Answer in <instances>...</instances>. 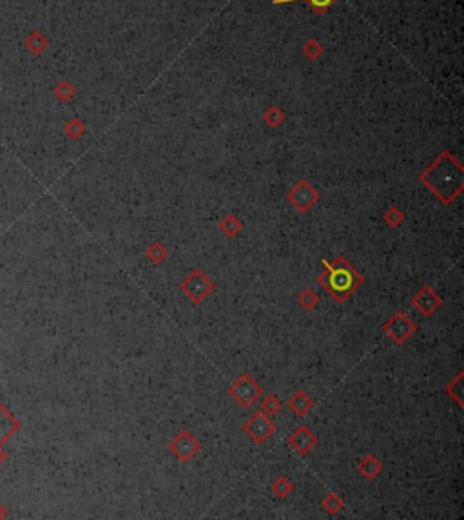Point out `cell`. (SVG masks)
<instances>
[{
  "instance_id": "cell-1",
  "label": "cell",
  "mask_w": 464,
  "mask_h": 520,
  "mask_svg": "<svg viewBox=\"0 0 464 520\" xmlns=\"http://www.w3.org/2000/svg\"><path fill=\"white\" fill-rule=\"evenodd\" d=\"M419 182L428 189L442 205H451L464 191V169L457 156L442 151L432 164L419 174Z\"/></svg>"
},
{
  "instance_id": "cell-2",
  "label": "cell",
  "mask_w": 464,
  "mask_h": 520,
  "mask_svg": "<svg viewBox=\"0 0 464 520\" xmlns=\"http://www.w3.org/2000/svg\"><path fill=\"white\" fill-rule=\"evenodd\" d=\"M316 283L323 287L334 301L345 303L365 283V277L350 259L338 256L334 259H323V272L316 277Z\"/></svg>"
},
{
  "instance_id": "cell-3",
  "label": "cell",
  "mask_w": 464,
  "mask_h": 520,
  "mask_svg": "<svg viewBox=\"0 0 464 520\" xmlns=\"http://www.w3.org/2000/svg\"><path fill=\"white\" fill-rule=\"evenodd\" d=\"M180 290L189 301L194 303V305H200L209 296H212V292L216 290V283L201 268H192L180 283Z\"/></svg>"
},
{
  "instance_id": "cell-4",
  "label": "cell",
  "mask_w": 464,
  "mask_h": 520,
  "mask_svg": "<svg viewBox=\"0 0 464 520\" xmlns=\"http://www.w3.org/2000/svg\"><path fill=\"white\" fill-rule=\"evenodd\" d=\"M261 393H263V387L250 374H241L229 387V396L243 408L254 405L256 400L261 397Z\"/></svg>"
},
{
  "instance_id": "cell-5",
  "label": "cell",
  "mask_w": 464,
  "mask_h": 520,
  "mask_svg": "<svg viewBox=\"0 0 464 520\" xmlns=\"http://www.w3.org/2000/svg\"><path fill=\"white\" fill-rule=\"evenodd\" d=\"M383 332L392 339L396 345H405L417 333V325L406 312L398 310L383 323Z\"/></svg>"
},
{
  "instance_id": "cell-6",
  "label": "cell",
  "mask_w": 464,
  "mask_h": 520,
  "mask_svg": "<svg viewBox=\"0 0 464 520\" xmlns=\"http://www.w3.org/2000/svg\"><path fill=\"white\" fill-rule=\"evenodd\" d=\"M319 200H321L319 191L308 180H299L287 192V201L301 214L310 212L319 203Z\"/></svg>"
},
{
  "instance_id": "cell-7",
  "label": "cell",
  "mask_w": 464,
  "mask_h": 520,
  "mask_svg": "<svg viewBox=\"0 0 464 520\" xmlns=\"http://www.w3.org/2000/svg\"><path fill=\"white\" fill-rule=\"evenodd\" d=\"M241 431H243L252 442H256V445H265V442L276 433V423H274L270 415L263 414V412L259 410V412H256V414H252L247 419L245 423H243V426H241Z\"/></svg>"
},
{
  "instance_id": "cell-8",
  "label": "cell",
  "mask_w": 464,
  "mask_h": 520,
  "mask_svg": "<svg viewBox=\"0 0 464 520\" xmlns=\"http://www.w3.org/2000/svg\"><path fill=\"white\" fill-rule=\"evenodd\" d=\"M169 452L178 458L180 463L187 464L192 458L198 457V454L201 452V442L192 431L183 430L169 440Z\"/></svg>"
},
{
  "instance_id": "cell-9",
  "label": "cell",
  "mask_w": 464,
  "mask_h": 520,
  "mask_svg": "<svg viewBox=\"0 0 464 520\" xmlns=\"http://www.w3.org/2000/svg\"><path fill=\"white\" fill-rule=\"evenodd\" d=\"M412 307L419 312L421 316L432 317L433 314L442 307V298L433 290V287L423 284V287L412 296Z\"/></svg>"
},
{
  "instance_id": "cell-10",
  "label": "cell",
  "mask_w": 464,
  "mask_h": 520,
  "mask_svg": "<svg viewBox=\"0 0 464 520\" xmlns=\"http://www.w3.org/2000/svg\"><path fill=\"white\" fill-rule=\"evenodd\" d=\"M289 446L294 449L299 457H307L317 446V435L308 426H299L289 437Z\"/></svg>"
},
{
  "instance_id": "cell-11",
  "label": "cell",
  "mask_w": 464,
  "mask_h": 520,
  "mask_svg": "<svg viewBox=\"0 0 464 520\" xmlns=\"http://www.w3.org/2000/svg\"><path fill=\"white\" fill-rule=\"evenodd\" d=\"M20 428H22V423L0 403V446L8 442L15 433H18Z\"/></svg>"
},
{
  "instance_id": "cell-12",
  "label": "cell",
  "mask_w": 464,
  "mask_h": 520,
  "mask_svg": "<svg viewBox=\"0 0 464 520\" xmlns=\"http://www.w3.org/2000/svg\"><path fill=\"white\" fill-rule=\"evenodd\" d=\"M356 470H357V473H359V475H361L365 480H374V479H377L381 473H383L384 464H383V461L377 457V455L366 454L365 457H363L361 461L357 463Z\"/></svg>"
},
{
  "instance_id": "cell-13",
  "label": "cell",
  "mask_w": 464,
  "mask_h": 520,
  "mask_svg": "<svg viewBox=\"0 0 464 520\" xmlns=\"http://www.w3.org/2000/svg\"><path fill=\"white\" fill-rule=\"evenodd\" d=\"M287 406H289V410L294 412L296 417L303 419L305 415L310 414V410L314 408V399L308 396L307 391L298 390L287 399Z\"/></svg>"
},
{
  "instance_id": "cell-14",
  "label": "cell",
  "mask_w": 464,
  "mask_h": 520,
  "mask_svg": "<svg viewBox=\"0 0 464 520\" xmlns=\"http://www.w3.org/2000/svg\"><path fill=\"white\" fill-rule=\"evenodd\" d=\"M24 48L33 55V57H41L45 49L50 48V38L41 31V29H33L24 41Z\"/></svg>"
},
{
  "instance_id": "cell-15",
  "label": "cell",
  "mask_w": 464,
  "mask_h": 520,
  "mask_svg": "<svg viewBox=\"0 0 464 520\" xmlns=\"http://www.w3.org/2000/svg\"><path fill=\"white\" fill-rule=\"evenodd\" d=\"M218 229L225 238L232 240V238H236L243 231V222L238 218L236 214H225L224 218L219 219Z\"/></svg>"
},
{
  "instance_id": "cell-16",
  "label": "cell",
  "mask_w": 464,
  "mask_h": 520,
  "mask_svg": "<svg viewBox=\"0 0 464 520\" xmlns=\"http://www.w3.org/2000/svg\"><path fill=\"white\" fill-rule=\"evenodd\" d=\"M296 2H305V4L310 6L316 15H325L332 4H335L338 0H273L274 6H283V4H296Z\"/></svg>"
},
{
  "instance_id": "cell-17",
  "label": "cell",
  "mask_w": 464,
  "mask_h": 520,
  "mask_svg": "<svg viewBox=\"0 0 464 520\" xmlns=\"http://www.w3.org/2000/svg\"><path fill=\"white\" fill-rule=\"evenodd\" d=\"M145 258L152 263V265H161L169 258V249L161 241H154L145 249Z\"/></svg>"
},
{
  "instance_id": "cell-18",
  "label": "cell",
  "mask_w": 464,
  "mask_h": 520,
  "mask_svg": "<svg viewBox=\"0 0 464 520\" xmlns=\"http://www.w3.org/2000/svg\"><path fill=\"white\" fill-rule=\"evenodd\" d=\"M62 131H64V134H66L67 138L73 140V142H76V140H80L82 136H84L85 131H87V127H85V124L80 120V118L73 116V118H69V120L64 124Z\"/></svg>"
},
{
  "instance_id": "cell-19",
  "label": "cell",
  "mask_w": 464,
  "mask_h": 520,
  "mask_svg": "<svg viewBox=\"0 0 464 520\" xmlns=\"http://www.w3.org/2000/svg\"><path fill=\"white\" fill-rule=\"evenodd\" d=\"M53 94L60 102H71L73 98L76 96V87L71 80L64 78V80H60L53 87Z\"/></svg>"
},
{
  "instance_id": "cell-20",
  "label": "cell",
  "mask_w": 464,
  "mask_h": 520,
  "mask_svg": "<svg viewBox=\"0 0 464 520\" xmlns=\"http://www.w3.org/2000/svg\"><path fill=\"white\" fill-rule=\"evenodd\" d=\"M285 120H287V115H285V111H283L282 107L268 106L267 109H265L263 122L268 125V127L276 129V127H280V125L285 124Z\"/></svg>"
},
{
  "instance_id": "cell-21",
  "label": "cell",
  "mask_w": 464,
  "mask_h": 520,
  "mask_svg": "<svg viewBox=\"0 0 464 520\" xmlns=\"http://www.w3.org/2000/svg\"><path fill=\"white\" fill-rule=\"evenodd\" d=\"M321 507L328 513V515H338V513L343 512L345 500L338 493L331 491V493H326L325 497L321 498Z\"/></svg>"
},
{
  "instance_id": "cell-22",
  "label": "cell",
  "mask_w": 464,
  "mask_h": 520,
  "mask_svg": "<svg viewBox=\"0 0 464 520\" xmlns=\"http://www.w3.org/2000/svg\"><path fill=\"white\" fill-rule=\"evenodd\" d=\"M298 305L299 308H303L305 312H312L314 308L319 305V296H317L316 290L303 289L298 294Z\"/></svg>"
},
{
  "instance_id": "cell-23",
  "label": "cell",
  "mask_w": 464,
  "mask_h": 520,
  "mask_svg": "<svg viewBox=\"0 0 464 520\" xmlns=\"http://www.w3.org/2000/svg\"><path fill=\"white\" fill-rule=\"evenodd\" d=\"M405 218H406L405 212L399 209L398 205H392V207H389V209L384 210V214H383V222L386 223L390 229L401 227L403 222H405Z\"/></svg>"
},
{
  "instance_id": "cell-24",
  "label": "cell",
  "mask_w": 464,
  "mask_h": 520,
  "mask_svg": "<svg viewBox=\"0 0 464 520\" xmlns=\"http://www.w3.org/2000/svg\"><path fill=\"white\" fill-rule=\"evenodd\" d=\"M270 489H273V493L276 495L277 498H289L290 495H292V491H294V484L290 482V479H287V477H277L276 480L273 482V486H270Z\"/></svg>"
},
{
  "instance_id": "cell-25",
  "label": "cell",
  "mask_w": 464,
  "mask_h": 520,
  "mask_svg": "<svg viewBox=\"0 0 464 520\" xmlns=\"http://www.w3.org/2000/svg\"><path fill=\"white\" fill-rule=\"evenodd\" d=\"M444 391H447V393L451 397V399H456V403H457V405H459V408H464L463 374H459L456 379H454V381H450V384H447Z\"/></svg>"
},
{
  "instance_id": "cell-26",
  "label": "cell",
  "mask_w": 464,
  "mask_h": 520,
  "mask_svg": "<svg viewBox=\"0 0 464 520\" xmlns=\"http://www.w3.org/2000/svg\"><path fill=\"white\" fill-rule=\"evenodd\" d=\"M282 408H283L282 399L274 396V393H268V396H265L263 399H261V412H263V414H267V415H270V417H273V415H276V414H280V412H282Z\"/></svg>"
},
{
  "instance_id": "cell-27",
  "label": "cell",
  "mask_w": 464,
  "mask_h": 520,
  "mask_svg": "<svg viewBox=\"0 0 464 520\" xmlns=\"http://www.w3.org/2000/svg\"><path fill=\"white\" fill-rule=\"evenodd\" d=\"M323 44L316 38H308L307 42L303 44V55L308 58V60H317V58H321L323 55Z\"/></svg>"
},
{
  "instance_id": "cell-28",
  "label": "cell",
  "mask_w": 464,
  "mask_h": 520,
  "mask_svg": "<svg viewBox=\"0 0 464 520\" xmlns=\"http://www.w3.org/2000/svg\"><path fill=\"white\" fill-rule=\"evenodd\" d=\"M6 461H8V455H6V452L2 449V446H0V468L4 466Z\"/></svg>"
},
{
  "instance_id": "cell-29",
  "label": "cell",
  "mask_w": 464,
  "mask_h": 520,
  "mask_svg": "<svg viewBox=\"0 0 464 520\" xmlns=\"http://www.w3.org/2000/svg\"><path fill=\"white\" fill-rule=\"evenodd\" d=\"M6 517H8V512H6L4 506L0 504V519H6Z\"/></svg>"
}]
</instances>
